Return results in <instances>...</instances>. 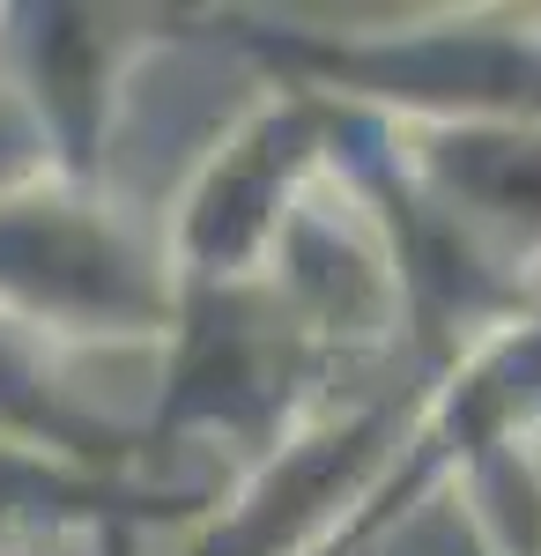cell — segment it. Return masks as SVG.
Masks as SVG:
<instances>
[{
  "instance_id": "cell-1",
  "label": "cell",
  "mask_w": 541,
  "mask_h": 556,
  "mask_svg": "<svg viewBox=\"0 0 541 556\" xmlns=\"http://www.w3.org/2000/svg\"><path fill=\"white\" fill-rule=\"evenodd\" d=\"M275 83H304L393 127H541V15L482 8L408 30H246Z\"/></svg>"
},
{
  "instance_id": "cell-2",
  "label": "cell",
  "mask_w": 541,
  "mask_h": 556,
  "mask_svg": "<svg viewBox=\"0 0 541 556\" xmlns=\"http://www.w3.org/2000/svg\"><path fill=\"white\" fill-rule=\"evenodd\" d=\"M164 356V393L149 438H223L246 460H267L282 438L327 416V379L349 364L275 282L178 290Z\"/></svg>"
},
{
  "instance_id": "cell-3",
  "label": "cell",
  "mask_w": 541,
  "mask_h": 556,
  "mask_svg": "<svg viewBox=\"0 0 541 556\" xmlns=\"http://www.w3.org/2000/svg\"><path fill=\"white\" fill-rule=\"evenodd\" d=\"M0 319L45 342H171L164 230H134L75 178L0 193Z\"/></svg>"
},
{
  "instance_id": "cell-4",
  "label": "cell",
  "mask_w": 541,
  "mask_h": 556,
  "mask_svg": "<svg viewBox=\"0 0 541 556\" xmlns=\"http://www.w3.org/2000/svg\"><path fill=\"white\" fill-rule=\"evenodd\" d=\"M334 164V97L275 83L238 112V127L201 156L193 186L164 223V260L178 290L267 282L282 230Z\"/></svg>"
},
{
  "instance_id": "cell-5",
  "label": "cell",
  "mask_w": 541,
  "mask_h": 556,
  "mask_svg": "<svg viewBox=\"0 0 541 556\" xmlns=\"http://www.w3.org/2000/svg\"><path fill=\"white\" fill-rule=\"evenodd\" d=\"M401 438H408V408L393 386L334 401L267 460H252L246 482L201 519V534L178 556H334L349 519L386 482Z\"/></svg>"
},
{
  "instance_id": "cell-6",
  "label": "cell",
  "mask_w": 541,
  "mask_h": 556,
  "mask_svg": "<svg viewBox=\"0 0 541 556\" xmlns=\"http://www.w3.org/2000/svg\"><path fill=\"white\" fill-rule=\"evenodd\" d=\"M534 424H541V312H527V319H504L498 334H482L475 349H460L453 364L430 379L386 482L372 490V505L349 519L334 556L372 549L378 534L393 519H408L430 490L460 482L467 468H482L504 445H527Z\"/></svg>"
},
{
  "instance_id": "cell-7",
  "label": "cell",
  "mask_w": 541,
  "mask_h": 556,
  "mask_svg": "<svg viewBox=\"0 0 541 556\" xmlns=\"http://www.w3.org/2000/svg\"><path fill=\"white\" fill-rule=\"evenodd\" d=\"M386 141L401 172L512 282L541 260V127H393L386 119Z\"/></svg>"
},
{
  "instance_id": "cell-8",
  "label": "cell",
  "mask_w": 541,
  "mask_h": 556,
  "mask_svg": "<svg viewBox=\"0 0 541 556\" xmlns=\"http://www.w3.org/2000/svg\"><path fill=\"white\" fill-rule=\"evenodd\" d=\"M126 67V38L112 15H89V8H45L23 30V67L15 83L30 89L45 134L60 149V172L89 186L97 172V141H104V104L112 83Z\"/></svg>"
},
{
  "instance_id": "cell-9",
  "label": "cell",
  "mask_w": 541,
  "mask_h": 556,
  "mask_svg": "<svg viewBox=\"0 0 541 556\" xmlns=\"http://www.w3.org/2000/svg\"><path fill=\"white\" fill-rule=\"evenodd\" d=\"M141 519H201L186 490H141L134 475H104L60 460L38 445L0 438V527H45V534H126Z\"/></svg>"
}]
</instances>
